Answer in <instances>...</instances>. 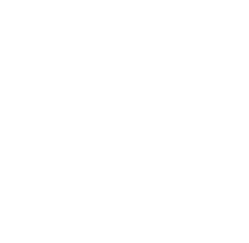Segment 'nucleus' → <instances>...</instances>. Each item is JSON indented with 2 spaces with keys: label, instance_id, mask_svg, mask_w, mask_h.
<instances>
[]
</instances>
